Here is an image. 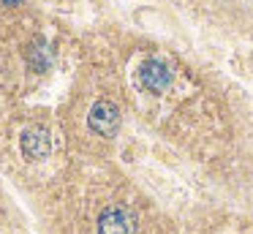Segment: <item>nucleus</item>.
I'll use <instances>...</instances> for the list:
<instances>
[{
  "instance_id": "nucleus-1",
  "label": "nucleus",
  "mask_w": 253,
  "mask_h": 234,
  "mask_svg": "<svg viewBox=\"0 0 253 234\" xmlns=\"http://www.w3.org/2000/svg\"><path fill=\"white\" fill-rule=\"evenodd\" d=\"M90 128L101 136H115L117 128H120V112L112 101H98L93 109H90V117H87Z\"/></svg>"
},
{
  "instance_id": "nucleus-2",
  "label": "nucleus",
  "mask_w": 253,
  "mask_h": 234,
  "mask_svg": "<svg viewBox=\"0 0 253 234\" xmlns=\"http://www.w3.org/2000/svg\"><path fill=\"white\" fill-rule=\"evenodd\" d=\"M136 232V223L133 215L123 207H109V210L101 212L98 218V234H133Z\"/></svg>"
},
{
  "instance_id": "nucleus-3",
  "label": "nucleus",
  "mask_w": 253,
  "mask_h": 234,
  "mask_svg": "<svg viewBox=\"0 0 253 234\" xmlns=\"http://www.w3.org/2000/svg\"><path fill=\"white\" fill-rule=\"evenodd\" d=\"M139 79H142V85L147 87V90L161 93V90L169 87L171 71H169V65L161 63V60H147V63L142 65V71H139Z\"/></svg>"
},
{
  "instance_id": "nucleus-4",
  "label": "nucleus",
  "mask_w": 253,
  "mask_h": 234,
  "mask_svg": "<svg viewBox=\"0 0 253 234\" xmlns=\"http://www.w3.org/2000/svg\"><path fill=\"white\" fill-rule=\"evenodd\" d=\"M22 152L30 161H41L49 155V136L44 131H28L22 136Z\"/></svg>"
},
{
  "instance_id": "nucleus-5",
  "label": "nucleus",
  "mask_w": 253,
  "mask_h": 234,
  "mask_svg": "<svg viewBox=\"0 0 253 234\" xmlns=\"http://www.w3.org/2000/svg\"><path fill=\"white\" fill-rule=\"evenodd\" d=\"M28 60H30V65H33L36 71H44L46 65H49V49H46V44L36 38V41L30 44V49H28Z\"/></svg>"
},
{
  "instance_id": "nucleus-6",
  "label": "nucleus",
  "mask_w": 253,
  "mask_h": 234,
  "mask_svg": "<svg viewBox=\"0 0 253 234\" xmlns=\"http://www.w3.org/2000/svg\"><path fill=\"white\" fill-rule=\"evenodd\" d=\"M3 3H17V0H3Z\"/></svg>"
}]
</instances>
